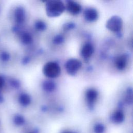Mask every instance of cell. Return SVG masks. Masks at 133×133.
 <instances>
[{
  "label": "cell",
  "mask_w": 133,
  "mask_h": 133,
  "mask_svg": "<svg viewBox=\"0 0 133 133\" xmlns=\"http://www.w3.org/2000/svg\"><path fill=\"white\" fill-rule=\"evenodd\" d=\"M22 40L25 44H29L32 42V38L29 33H25L22 36Z\"/></svg>",
  "instance_id": "obj_16"
},
{
  "label": "cell",
  "mask_w": 133,
  "mask_h": 133,
  "mask_svg": "<svg viewBox=\"0 0 133 133\" xmlns=\"http://www.w3.org/2000/svg\"><path fill=\"white\" fill-rule=\"evenodd\" d=\"M17 19L19 21L22 22L24 20V13L22 9H19L17 12Z\"/></svg>",
  "instance_id": "obj_17"
},
{
  "label": "cell",
  "mask_w": 133,
  "mask_h": 133,
  "mask_svg": "<svg viewBox=\"0 0 133 133\" xmlns=\"http://www.w3.org/2000/svg\"><path fill=\"white\" fill-rule=\"evenodd\" d=\"M20 101L22 104L24 105H28L31 102L30 97L27 94H23L20 97Z\"/></svg>",
  "instance_id": "obj_13"
},
{
  "label": "cell",
  "mask_w": 133,
  "mask_h": 133,
  "mask_svg": "<svg viewBox=\"0 0 133 133\" xmlns=\"http://www.w3.org/2000/svg\"><path fill=\"white\" fill-rule=\"evenodd\" d=\"M82 65V64L80 60L75 58H71L65 62V69L68 74L73 76L81 69Z\"/></svg>",
  "instance_id": "obj_4"
},
{
  "label": "cell",
  "mask_w": 133,
  "mask_h": 133,
  "mask_svg": "<svg viewBox=\"0 0 133 133\" xmlns=\"http://www.w3.org/2000/svg\"><path fill=\"white\" fill-rule=\"evenodd\" d=\"M132 99V90L131 87L127 88L125 95V100L128 103H131Z\"/></svg>",
  "instance_id": "obj_14"
},
{
  "label": "cell",
  "mask_w": 133,
  "mask_h": 133,
  "mask_svg": "<svg viewBox=\"0 0 133 133\" xmlns=\"http://www.w3.org/2000/svg\"><path fill=\"white\" fill-rule=\"evenodd\" d=\"M124 118V115L121 110L116 111L112 115V121L115 123L122 122Z\"/></svg>",
  "instance_id": "obj_11"
},
{
  "label": "cell",
  "mask_w": 133,
  "mask_h": 133,
  "mask_svg": "<svg viewBox=\"0 0 133 133\" xmlns=\"http://www.w3.org/2000/svg\"><path fill=\"white\" fill-rule=\"evenodd\" d=\"M43 73L45 76L48 78H56L61 73V68L57 62L49 61L45 63L44 65Z\"/></svg>",
  "instance_id": "obj_2"
},
{
  "label": "cell",
  "mask_w": 133,
  "mask_h": 133,
  "mask_svg": "<svg viewBox=\"0 0 133 133\" xmlns=\"http://www.w3.org/2000/svg\"><path fill=\"white\" fill-rule=\"evenodd\" d=\"M64 42V38L61 35H56L52 39L53 43L55 44H56V45L61 44L62 43H63Z\"/></svg>",
  "instance_id": "obj_15"
},
{
  "label": "cell",
  "mask_w": 133,
  "mask_h": 133,
  "mask_svg": "<svg viewBox=\"0 0 133 133\" xmlns=\"http://www.w3.org/2000/svg\"><path fill=\"white\" fill-rule=\"evenodd\" d=\"M98 91L94 88L87 89L85 93V98L89 107L92 108L98 97Z\"/></svg>",
  "instance_id": "obj_5"
},
{
  "label": "cell",
  "mask_w": 133,
  "mask_h": 133,
  "mask_svg": "<svg viewBox=\"0 0 133 133\" xmlns=\"http://www.w3.org/2000/svg\"><path fill=\"white\" fill-rule=\"evenodd\" d=\"M64 133H72V132H64Z\"/></svg>",
  "instance_id": "obj_20"
},
{
  "label": "cell",
  "mask_w": 133,
  "mask_h": 133,
  "mask_svg": "<svg viewBox=\"0 0 133 133\" xmlns=\"http://www.w3.org/2000/svg\"><path fill=\"white\" fill-rule=\"evenodd\" d=\"M46 24L42 20H38L35 23V28L38 31H43L46 29Z\"/></svg>",
  "instance_id": "obj_12"
},
{
  "label": "cell",
  "mask_w": 133,
  "mask_h": 133,
  "mask_svg": "<svg viewBox=\"0 0 133 133\" xmlns=\"http://www.w3.org/2000/svg\"><path fill=\"white\" fill-rule=\"evenodd\" d=\"M94 130L96 133H102L104 130V126L100 124H97L94 127Z\"/></svg>",
  "instance_id": "obj_18"
},
{
  "label": "cell",
  "mask_w": 133,
  "mask_h": 133,
  "mask_svg": "<svg viewBox=\"0 0 133 133\" xmlns=\"http://www.w3.org/2000/svg\"><path fill=\"white\" fill-rule=\"evenodd\" d=\"M75 26V24L73 22H68L63 25V29L65 30H70L73 29Z\"/></svg>",
  "instance_id": "obj_19"
},
{
  "label": "cell",
  "mask_w": 133,
  "mask_h": 133,
  "mask_svg": "<svg viewBox=\"0 0 133 133\" xmlns=\"http://www.w3.org/2000/svg\"><path fill=\"white\" fill-rule=\"evenodd\" d=\"M127 64V57L125 54L118 56L115 58V65L119 70H124Z\"/></svg>",
  "instance_id": "obj_9"
},
{
  "label": "cell",
  "mask_w": 133,
  "mask_h": 133,
  "mask_svg": "<svg viewBox=\"0 0 133 133\" xmlns=\"http://www.w3.org/2000/svg\"><path fill=\"white\" fill-rule=\"evenodd\" d=\"M85 20L88 22H94L97 20L98 13L97 10L94 8H87L84 12Z\"/></svg>",
  "instance_id": "obj_7"
},
{
  "label": "cell",
  "mask_w": 133,
  "mask_h": 133,
  "mask_svg": "<svg viewBox=\"0 0 133 133\" xmlns=\"http://www.w3.org/2000/svg\"><path fill=\"white\" fill-rule=\"evenodd\" d=\"M65 9L63 3L59 0L47 1L45 4V10L49 17H57L60 16Z\"/></svg>",
  "instance_id": "obj_1"
},
{
  "label": "cell",
  "mask_w": 133,
  "mask_h": 133,
  "mask_svg": "<svg viewBox=\"0 0 133 133\" xmlns=\"http://www.w3.org/2000/svg\"><path fill=\"white\" fill-rule=\"evenodd\" d=\"M43 89L46 92H52L56 89V84L49 80L45 81L42 84Z\"/></svg>",
  "instance_id": "obj_10"
},
{
  "label": "cell",
  "mask_w": 133,
  "mask_h": 133,
  "mask_svg": "<svg viewBox=\"0 0 133 133\" xmlns=\"http://www.w3.org/2000/svg\"><path fill=\"white\" fill-rule=\"evenodd\" d=\"M65 8H66L67 10L73 15L78 14L82 10V7L80 4L73 1H67Z\"/></svg>",
  "instance_id": "obj_6"
},
{
  "label": "cell",
  "mask_w": 133,
  "mask_h": 133,
  "mask_svg": "<svg viewBox=\"0 0 133 133\" xmlns=\"http://www.w3.org/2000/svg\"><path fill=\"white\" fill-rule=\"evenodd\" d=\"M106 28L113 32H117L119 31L123 26V20L118 16H113L107 21Z\"/></svg>",
  "instance_id": "obj_3"
},
{
  "label": "cell",
  "mask_w": 133,
  "mask_h": 133,
  "mask_svg": "<svg viewBox=\"0 0 133 133\" xmlns=\"http://www.w3.org/2000/svg\"><path fill=\"white\" fill-rule=\"evenodd\" d=\"M94 52L93 45L90 43H87L84 45L81 50V55L85 60L89 59Z\"/></svg>",
  "instance_id": "obj_8"
}]
</instances>
